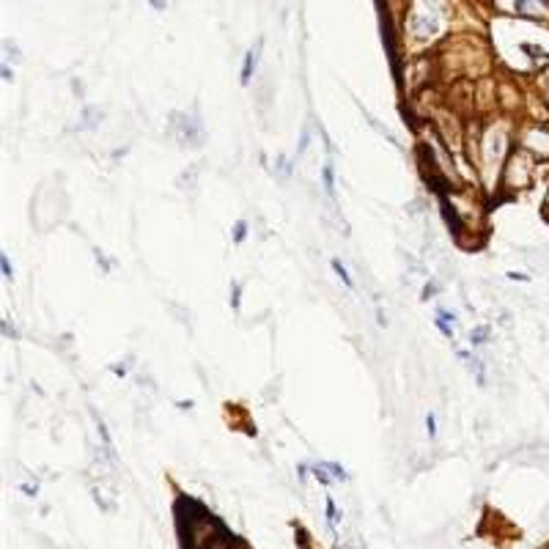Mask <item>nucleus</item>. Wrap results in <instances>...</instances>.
I'll return each instance as SVG.
<instances>
[{
    "mask_svg": "<svg viewBox=\"0 0 549 549\" xmlns=\"http://www.w3.org/2000/svg\"><path fill=\"white\" fill-rule=\"evenodd\" d=\"M450 9L448 0H412L404 19V39L412 44V53H423L448 31Z\"/></svg>",
    "mask_w": 549,
    "mask_h": 549,
    "instance_id": "obj_1",
    "label": "nucleus"
},
{
    "mask_svg": "<svg viewBox=\"0 0 549 549\" xmlns=\"http://www.w3.org/2000/svg\"><path fill=\"white\" fill-rule=\"evenodd\" d=\"M533 176H536V157L524 149L511 151V157L505 159L503 176H500V187L508 189V193H522L533 184Z\"/></svg>",
    "mask_w": 549,
    "mask_h": 549,
    "instance_id": "obj_2",
    "label": "nucleus"
},
{
    "mask_svg": "<svg viewBox=\"0 0 549 549\" xmlns=\"http://www.w3.org/2000/svg\"><path fill=\"white\" fill-rule=\"evenodd\" d=\"M171 127L176 132V140H179L184 149H201L203 146V127H201V115L195 110L189 113H173L171 115Z\"/></svg>",
    "mask_w": 549,
    "mask_h": 549,
    "instance_id": "obj_3",
    "label": "nucleus"
},
{
    "mask_svg": "<svg viewBox=\"0 0 549 549\" xmlns=\"http://www.w3.org/2000/svg\"><path fill=\"white\" fill-rule=\"evenodd\" d=\"M516 146L530 151L536 159H549V124L541 121L524 124L516 135Z\"/></svg>",
    "mask_w": 549,
    "mask_h": 549,
    "instance_id": "obj_4",
    "label": "nucleus"
},
{
    "mask_svg": "<svg viewBox=\"0 0 549 549\" xmlns=\"http://www.w3.org/2000/svg\"><path fill=\"white\" fill-rule=\"evenodd\" d=\"M500 11H508L514 17H527V19H549V0H494Z\"/></svg>",
    "mask_w": 549,
    "mask_h": 549,
    "instance_id": "obj_5",
    "label": "nucleus"
},
{
    "mask_svg": "<svg viewBox=\"0 0 549 549\" xmlns=\"http://www.w3.org/2000/svg\"><path fill=\"white\" fill-rule=\"evenodd\" d=\"M456 324H459V316H456V313H453L450 307L439 305V307H437V313H434V327H437V329H439V332H442L448 341L456 338Z\"/></svg>",
    "mask_w": 549,
    "mask_h": 549,
    "instance_id": "obj_6",
    "label": "nucleus"
},
{
    "mask_svg": "<svg viewBox=\"0 0 549 549\" xmlns=\"http://www.w3.org/2000/svg\"><path fill=\"white\" fill-rule=\"evenodd\" d=\"M261 44H264V41H255L253 47L245 53V58H242V71H239L242 85H247V83L253 80V75H255V66H258V55H261Z\"/></svg>",
    "mask_w": 549,
    "mask_h": 549,
    "instance_id": "obj_7",
    "label": "nucleus"
},
{
    "mask_svg": "<svg viewBox=\"0 0 549 549\" xmlns=\"http://www.w3.org/2000/svg\"><path fill=\"white\" fill-rule=\"evenodd\" d=\"M102 118H105V113H102L99 107L88 105L83 110V115H80V124H77V132H93L102 124Z\"/></svg>",
    "mask_w": 549,
    "mask_h": 549,
    "instance_id": "obj_8",
    "label": "nucleus"
},
{
    "mask_svg": "<svg viewBox=\"0 0 549 549\" xmlns=\"http://www.w3.org/2000/svg\"><path fill=\"white\" fill-rule=\"evenodd\" d=\"M321 184H324V193L329 201H335V162L332 157L324 159V165H321Z\"/></svg>",
    "mask_w": 549,
    "mask_h": 549,
    "instance_id": "obj_9",
    "label": "nucleus"
},
{
    "mask_svg": "<svg viewBox=\"0 0 549 549\" xmlns=\"http://www.w3.org/2000/svg\"><path fill=\"white\" fill-rule=\"evenodd\" d=\"M489 332H492V329H489V324H478L470 332V346H472V351H481L483 346H486L489 343Z\"/></svg>",
    "mask_w": 549,
    "mask_h": 549,
    "instance_id": "obj_10",
    "label": "nucleus"
},
{
    "mask_svg": "<svg viewBox=\"0 0 549 549\" xmlns=\"http://www.w3.org/2000/svg\"><path fill=\"white\" fill-rule=\"evenodd\" d=\"M329 267L335 269V275L341 277V283L346 285V289H354V277H351V272H349L346 267H343V261H341V258H329Z\"/></svg>",
    "mask_w": 549,
    "mask_h": 549,
    "instance_id": "obj_11",
    "label": "nucleus"
},
{
    "mask_svg": "<svg viewBox=\"0 0 549 549\" xmlns=\"http://www.w3.org/2000/svg\"><path fill=\"white\" fill-rule=\"evenodd\" d=\"M247 231H250L247 220H236V223H233V231H231V242L233 245H242V242L247 239Z\"/></svg>",
    "mask_w": 549,
    "mask_h": 549,
    "instance_id": "obj_12",
    "label": "nucleus"
},
{
    "mask_svg": "<svg viewBox=\"0 0 549 549\" xmlns=\"http://www.w3.org/2000/svg\"><path fill=\"white\" fill-rule=\"evenodd\" d=\"M321 470H324L332 481H346V470H343V467H338V464H332V461H324V464H321Z\"/></svg>",
    "mask_w": 549,
    "mask_h": 549,
    "instance_id": "obj_13",
    "label": "nucleus"
},
{
    "mask_svg": "<svg viewBox=\"0 0 549 549\" xmlns=\"http://www.w3.org/2000/svg\"><path fill=\"white\" fill-rule=\"evenodd\" d=\"M538 91H541V99H544V105L549 107V69H544L538 75Z\"/></svg>",
    "mask_w": 549,
    "mask_h": 549,
    "instance_id": "obj_14",
    "label": "nucleus"
},
{
    "mask_svg": "<svg viewBox=\"0 0 549 549\" xmlns=\"http://www.w3.org/2000/svg\"><path fill=\"white\" fill-rule=\"evenodd\" d=\"M275 171H277V176H280V179H289V176L294 173V168H291V159L280 154V157H277V168H275Z\"/></svg>",
    "mask_w": 549,
    "mask_h": 549,
    "instance_id": "obj_15",
    "label": "nucleus"
},
{
    "mask_svg": "<svg viewBox=\"0 0 549 549\" xmlns=\"http://www.w3.org/2000/svg\"><path fill=\"white\" fill-rule=\"evenodd\" d=\"M0 269H3V277H6V283H11V280H14V267H11V258H9V253H0Z\"/></svg>",
    "mask_w": 549,
    "mask_h": 549,
    "instance_id": "obj_16",
    "label": "nucleus"
},
{
    "mask_svg": "<svg viewBox=\"0 0 549 549\" xmlns=\"http://www.w3.org/2000/svg\"><path fill=\"white\" fill-rule=\"evenodd\" d=\"M327 519H329V524H338V519H341V514H338V508H335V503H332V497H327Z\"/></svg>",
    "mask_w": 549,
    "mask_h": 549,
    "instance_id": "obj_17",
    "label": "nucleus"
},
{
    "mask_svg": "<svg viewBox=\"0 0 549 549\" xmlns=\"http://www.w3.org/2000/svg\"><path fill=\"white\" fill-rule=\"evenodd\" d=\"M426 431H428V439H437V415L434 412L426 415Z\"/></svg>",
    "mask_w": 549,
    "mask_h": 549,
    "instance_id": "obj_18",
    "label": "nucleus"
},
{
    "mask_svg": "<svg viewBox=\"0 0 549 549\" xmlns=\"http://www.w3.org/2000/svg\"><path fill=\"white\" fill-rule=\"evenodd\" d=\"M307 146H311V132L302 129V135H299V146H297V154H302Z\"/></svg>",
    "mask_w": 549,
    "mask_h": 549,
    "instance_id": "obj_19",
    "label": "nucleus"
},
{
    "mask_svg": "<svg viewBox=\"0 0 549 549\" xmlns=\"http://www.w3.org/2000/svg\"><path fill=\"white\" fill-rule=\"evenodd\" d=\"M0 75H3V80L6 83H14V71H11V63H0Z\"/></svg>",
    "mask_w": 549,
    "mask_h": 549,
    "instance_id": "obj_20",
    "label": "nucleus"
},
{
    "mask_svg": "<svg viewBox=\"0 0 549 549\" xmlns=\"http://www.w3.org/2000/svg\"><path fill=\"white\" fill-rule=\"evenodd\" d=\"M231 307H233V311H239V285L236 283L231 285Z\"/></svg>",
    "mask_w": 549,
    "mask_h": 549,
    "instance_id": "obj_21",
    "label": "nucleus"
},
{
    "mask_svg": "<svg viewBox=\"0 0 549 549\" xmlns=\"http://www.w3.org/2000/svg\"><path fill=\"white\" fill-rule=\"evenodd\" d=\"M434 291H437V283L431 280V283L426 285V289H423V299H431V297H434Z\"/></svg>",
    "mask_w": 549,
    "mask_h": 549,
    "instance_id": "obj_22",
    "label": "nucleus"
},
{
    "mask_svg": "<svg viewBox=\"0 0 549 549\" xmlns=\"http://www.w3.org/2000/svg\"><path fill=\"white\" fill-rule=\"evenodd\" d=\"M505 277H511V280H516V283H524V280H530V277H527L524 272H508Z\"/></svg>",
    "mask_w": 549,
    "mask_h": 549,
    "instance_id": "obj_23",
    "label": "nucleus"
},
{
    "mask_svg": "<svg viewBox=\"0 0 549 549\" xmlns=\"http://www.w3.org/2000/svg\"><path fill=\"white\" fill-rule=\"evenodd\" d=\"M149 6H151V9H157V11H165L168 9L165 0H149Z\"/></svg>",
    "mask_w": 549,
    "mask_h": 549,
    "instance_id": "obj_24",
    "label": "nucleus"
}]
</instances>
